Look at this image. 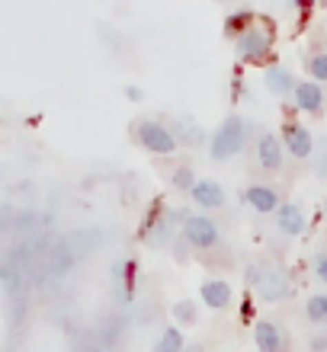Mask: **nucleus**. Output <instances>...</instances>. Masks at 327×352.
<instances>
[{
    "mask_svg": "<svg viewBox=\"0 0 327 352\" xmlns=\"http://www.w3.org/2000/svg\"><path fill=\"white\" fill-rule=\"evenodd\" d=\"M189 352H202V346H193V349H189Z\"/></svg>",
    "mask_w": 327,
    "mask_h": 352,
    "instance_id": "28",
    "label": "nucleus"
},
{
    "mask_svg": "<svg viewBox=\"0 0 327 352\" xmlns=\"http://www.w3.org/2000/svg\"><path fill=\"white\" fill-rule=\"evenodd\" d=\"M253 340H257V349L260 352H286L289 349L286 333H282L276 324H270V320H260V324L253 327Z\"/></svg>",
    "mask_w": 327,
    "mask_h": 352,
    "instance_id": "8",
    "label": "nucleus"
},
{
    "mask_svg": "<svg viewBox=\"0 0 327 352\" xmlns=\"http://www.w3.org/2000/svg\"><path fill=\"white\" fill-rule=\"evenodd\" d=\"M308 74L315 77V80H327V55L308 58Z\"/></svg>",
    "mask_w": 327,
    "mask_h": 352,
    "instance_id": "20",
    "label": "nucleus"
},
{
    "mask_svg": "<svg viewBox=\"0 0 327 352\" xmlns=\"http://www.w3.org/2000/svg\"><path fill=\"white\" fill-rule=\"evenodd\" d=\"M154 352H183V333H180L177 327L164 330V336H160V343L154 346Z\"/></svg>",
    "mask_w": 327,
    "mask_h": 352,
    "instance_id": "18",
    "label": "nucleus"
},
{
    "mask_svg": "<svg viewBox=\"0 0 327 352\" xmlns=\"http://www.w3.org/2000/svg\"><path fill=\"white\" fill-rule=\"evenodd\" d=\"M247 135H251V122L241 119V116H231L218 125V131L212 135V160H228L234 154H241L244 144H247Z\"/></svg>",
    "mask_w": 327,
    "mask_h": 352,
    "instance_id": "1",
    "label": "nucleus"
},
{
    "mask_svg": "<svg viewBox=\"0 0 327 352\" xmlns=\"http://www.w3.org/2000/svg\"><path fill=\"white\" fill-rule=\"evenodd\" d=\"M199 298H202L212 311H224V307L231 305V285L222 282V278H209V282L199 285Z\"/></svg>",
    "mask_w": 327,
    "mask_h": 352,
    "instance_id": "12",
    "label": "nucleus"
},
{
    "mask_svg": "<svg viewBox=\"0 0 327 352\" xmlns=\"http://www.w3.org/2000/svg\"><path fill=\"white\" fill-rule=\"evenodd\" d=\"M251 26H253V13H251V10H234V13H228V19H224V36L238 38L241 32H247Z\"/></svg>",
    "mask_w": 327,
    "mask_h": 352,
    "instance_id": "15",
    "label": "nucleus"
},
{
    "mask_svg": "<svg viewBox=\"0 0 327 352\" xmlns=\"http://www.w3.org/2000/svg\"><path fill=\"white\" fill-rule=\"evenodd\" d=\"M263 80H266V90L276 93V96H286V93L295 90V80H292V74L286 71V67H270L266 74H263Z\"/></svg>",
    "mask_w": 327,
    "mask_h": 352,
    "instance_id": "14",
    "label": "nucleus"
},
{
    "mask_svg": "<svg viewBox=\"0 0 327 352\" xmlns=\"http://www.w3.org/2000/svg\"><path fill=\"white\" fill-rule=\"evenodd\" d=\"M13 218H17V212L13 208H0V234H13Z\"/></svg>",
    "mask_w": 327,
    "mask_h": 352,
    "instance_id": "21",
    "label": "nucleus"
},
{
    "mask_svg": "<svg viewBox=\"0 0 327 352\" xmlns=\"http://www.w3.org/2000/svg\"><path fill=\"white\" fill-rule=\"evenodd\" d=\"M138 141L141 148L151 151V154H160V157H167V154H173L177 151V138H173V131L167 129V125H160V122H138Z\"/></svg>",
    "mask_w": 327,
    "mask_h": 352,
    "instance_id": "5",
    "label": "nucleus"
},
{
    "mask_svg": "<svg viewBox=\"0 0 327 352\" xmlns=\"http://www.w3.org/2000/svg\"><path fill=\"white\" fill-rule=\"evenodd\" d=\"M241 317H244V320H251V317H253V301H251V298H244V305H241Z\"/></svg>",
    "mask_w": 327,
    "mask_h": 352,
    "instance_id": "24",
    "label": "nucleus"
},
{
    "mask_svg": "<svg viewBox=\"0 0 327 352\" xmlns=\"http://www.w3.org/2000/svg\"><path fill=\"white\" fill-rule=\"evenodd\" d=\"M292 7H299V10H308L311 7V0H289Z\"/></svg>",
    "mask_w": 327,
    "mask_h": 352,
    "instance_id": "27",
    "label": "nucleus"
},
{
    "mask_svg": "<svg viewBox=\"0 0 327 352\" xmlns=\"http://www.w3.org/2000/svg\"><path fill=\"white\" fill-rule=\"evenodd\" d=\"M257 164H260L263 170H270V173H276V170H282V144L276 135H260V141H257Z\"/></svg>",
    "mask_w": 327,
    "mask_h": 352,
    "instance_id": "10",
    "label": "nucleus"
},
{
    "mask_svg": "<svg viewBox=\"0 0 327 352\" xmlns=\"http://www.w3.org/2000/svg\"><path fill=\"white\" fill-rule=\"evenodd\" d=\"M238 55H241V61H251V65L270 58L273 55V32L263 26H251L247 32H241V36H238Z\"/></svg>",
    "mask_w": 327,
    "mask_h": 352,
    "instance_id": "3",
    "label": "nucleus"
},
{
    "mask_svg": "<svg viewBox=\"0 0 327 352\" xmlns=\"http://www.w3.org/2000/svg\"><path fill=\"white\" fill-rule=\"evenodd\" d=\"M244 202L251 205L253 212H260V214H270L279 208V195H276V189H270V186H260V183H253L244 189Z\"/></svg>",
    "mask_w": 327,
    "mask_h": 352,
    "instance_id": "11",
    "label": "nucleus"
},
{
    "mask_svg": "<svg viewBox=\"0 0 327 352\" xmlns=\"http://www.w3.org/2000/svg\"><path fill=\"white\" fill-rule=\"evenodd\" d=\"M282 141H286V148H289L292 157H299V160H308L311 151H315L311 131L305 129V125H295V122H286V125H282Z\"/></svg>",
    "mask_w": 327,
    "mask_h": 352,
    "instance_id": "6",
    "label": "nucleus"
},
{
    "mask_svg": "<svg viewBox=\"0 0 327 352\" xmlns=\"http://www.w3.org/2000/svg\"><path fill=\"white\" fill-rule=\"evenodd\" d=\"M170 183L177 186V189H183V192H189V186L196 183V176H193V170H189V167H180V170H173Z\"/></svg>",
    "mask_w": 327,
    "mask_h": 352,
    "instance_id": "19",
    "label": "nucleus"
},
{
    "mask_svg": "<svg viewBox=\"0 0 327 352\" xmlns=\"http://www.w3.org/2000/svg\"><path fill=\"white\" fill-rule=\"evenodd\" d=\"M119 330H122V324L116 320V317H106L103 324L96 327V333H94V340H96V346L100 349H109L116 340H119Z\"/></svg>",
    "mask_w": 327,
    "mask_h": 352,
    "instance_id": "16",
    "label": "nucleus"
},
{
    "mask_svg": "<svg viewBox=\"0 0 327 352\" xmlns=\"http://www.w3.org/2000/svg\"><path fill=\"white\" fill-rule=\"evenodd\" d=\"M276 224H279L282 234L299 237V234L305 231V214H302L299 205H279V208H276Z\"/></svg>",
    "mask_w": 327,
    "mask_h": 352,
    "instance_id": "13",
    "label": "nucleus"
},
{
    "mask_svg": "<svg viewBox=\"0 0 327 352\" xmlns=\"http://www.w3.org/2000/svg\"><path fill=\"white\" fill-rule=\"evenodd\" d=\"M305 314H308L311 324H327V295L308 298V305H305Z\"/></svg>",
    "mask_w": 327,
    "mask_h": 352,
    "instance_id": "17",
    "label": "nucleus"
},
{
    "mask_svg": "<svg viewBox=\"0 0 327 352\" xmlns=\"http://www.w3.org/2000/svg\"><path fill=\"white\" fill-rule=\"evenodd\" d=\"M321 144H324V154L318 157V173H327V138L321 141Z\"/></svg>",
    "mask_w": 327,
    "mask_h": 352,
    "instance_id": "25",
    "label": "nucleus"
},
{
    "mask_svg": "<svg viewBox=\"0 0 327 352\" xmlns=\"http://www.w3.org/2000/svg\"><path fill=\"white\" fill-rule=\"evenodd\" d=\"M183 241L189 247H196V250H212L218 247L222 241V234H218V224L206 214H189L187 221H183Z\"/></svg>",
    "mask_w": 327,
    "mask_h": 352,
    "instance_id": "2",
    "label": "nucleus"
},
{
    "mask_svg": "<svg viewBox=\"0 0 327 352\" xmlns=\"http://www.w3.org/2000/svg\"><path fill=\"white\" fill-rule=\"evenodd\" d=\"M173 314H177V320H183V324H193V320H196V314H193V305H189V301H180V305L173 307Z\"/></svg>",
    "mask_w": 327,
    "mask_h": 352,
    "instance_id": "22",
    "label": "nucleus"
},
{
    "mask_svg": "<svg viewBox=\"0 0 327 352\" xmlns=\"http://www.w3.org/2000/svg\"><path fill=\"white\" fill-rule=\"evenodd\" d=\"M315 272H318V278L327 285V253H318V256H315Z\"/></svg>",
    "mask_w": 327,
    "mask_h": 352,
    "instance_id": "23",
    "label": "nucleus"
},
{
    "mask_svg": "<svg viewBox=\"0 0 327 352\" xmlns=\"http://www.w3.org/2000/svg\"><path fill=\"white\" fill-rule=\"evenodd\" d=\"M125 96H129V100H141V90H138V87H129V90H125Z\"/></svg>",
    "mask_w": 327,
    "mask_h": 352,
    "instance_id": "26",
    "label": "nucleus"
},
{
    "mask_svg": "<svg viewBox=\"0 0 327 352\" xmlns=\"http://www.w3.org/2000/svg\"><path fill=\"white\" fill-rule=\"evenodd\" d=\"M247 282H251V285H257V292H260L263 301H282V298L292 292L289 278L282 276V272H276V269H257V266H251V269H247Z\"/></svg>",
    "mask_w": 327,
    "mask_h": 352,
    "instance_id": "4",
    "label": "nucleus"
},
{
    "mask_svg": "<svg viewBox=\"0 0 327 352\" xmlns=\"http://www.w3.org/2000/svg\"><path fill=\"white\" fill-rule=\"evenodd\" d=\"M189 195L199 208H222L224 205V189L215 183V179H196L189 186Z\"/></svg>",
    "mask_w": 327,
    "mask_h": 352,
    "instance_id": "9",
    "label": "nucleus"
},
{
    "mask_svg": "<svg viewBox=\"0 0 327 352\" xmlns=\"http://www.w3.org/2000/svg\"><path fill=\"white\" fill-rule=\"evenodd\" d=\"M295 109L302 112H311V116H321L324 112V90H321V84H315V80H302V84H295Z\"/></svg>",
    "mask_w": 327,
    "mask_h": 352,
    "instance_id": "7",
    "label": "nucleus"
}]
</instances>
